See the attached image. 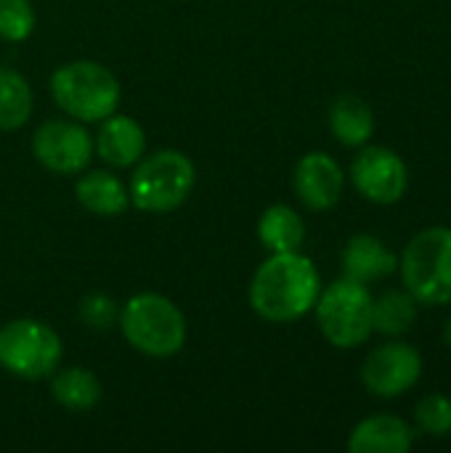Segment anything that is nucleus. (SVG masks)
Returning a JSON list of instances; mask_svg holds the SVG:
<instances>
[{"mask_svg": "<svg viewBox=\"0 0 451 453\" xmlns=\"http://www.w3.org/2000/svg\"><path fill=\"white\" fill-rule=\"evenodd\" d=\"M77 202L93 212V215H122L130 204V191L128 186L109 170H90V173H80L77 186H74Z\"/></svg>", "mask_w": 451, "mask_h": 453, "instance_id": "15", "label": "nucleus"}, {"mask_svg": "<svg viewBox=\"0 0 451 453\" xmlns=\"http://www.w3.org/2000/svg\"><path fill=\"white\" fill-rule=\"evenodd\" d=\"M417 321V300L409 292L391 289L372 303V332L385 337L407 334Z\"/></svg>", "mask_w": 451, "mask_h": 453, "instance_id": "19", "label": "nucleus"}, {"mask_svg": "<svg viewBox=\"0 0 451 453\" xmlns=\"http://www.w3.org/2000/svg\"><path fill=\"white\" fill-rule=\"evenodd\" d=\"M319 292V271L306 255L271 252L250 281V305L260 319L287 324L314 311Z\"/></svg>", "mask_w": 451, "mask_h": 453, "instance_id": "1", "label": "nucleus"}, {"mask_svg": "<svg viewBox=\"0 0 451 453\" xmlns=\"http://www.w3.org/2000/svg\"><path fill=\"white\" fill-rule=\"evenodd\" d=\"M372 303L367 284L348 276L319 292L314 311L324 340L343 350L367 342L372 334Z\"/></svg>", "mask_w": 451, "mask_h": 453, "instance_id": "6", "label": "nucleus"}, {"mask_svg": "<svg viewBox=\"0 0 451 453\" xmlns=\"http://www.w3.org/2000/svg\"><path fill=\"white\" fill-rule=\"evenodd\" d=\"M35 8L29 0H0V40L24 42L35 29Z\"/></svg>", "mask_w": 451, "mask_h": 453, "instance_id": "21", "label": "nucleus"}, {"mask_svg": "<svg viewBox=\"0 0 451 453\" xmlns=\"http://www.w3.org/2000/svg\"><path fill=\"white\" fill-rule=\"evenodd\" d=\"M423 377V358L407 342H388L372 350L362 366L364 388L377 398H399Z\"/></svg>", "mask_w": 451, "mask_h": 453, "instance_id": "10", "label": "nucleus"}, {"mask_svg": "<svg viewBox=\"0 0 451 453\" xmlns=\"http://www.w3.org/2000/svg\"><path fill=\"white\" fill-rule=\"evenodd\" d=\"M356 191L375 204H396L409 186L404 159L388 146H367L351 165Z\"/></svg>", "mask_w": 451, "mask_h": 453, "instance_id": "9", "label": "nucleus"}, {"mask_svg": "<svg viewBox=\"0 0 451 453\" xmlns=\"http://www.w3.org/2000/svg\"><path fill=\"white\" fill-rule=\"evenodd\" d=\"M401 281L420 305L451 303V228L420 231L399 260Z\"/></svg>", "mask_w": 451, "mask_h": 453, "instance_id": "5", "label": "nucleus"}, {"mask_svg": "<svg viewBox=\"0 0 451 453\" xmlns=\"http://www.w3.org/2000/svg\"><path fill=\"white\" fill-rule=\"evenodd\" d=\"M417 427L425 435L444 438L451 433V401L447 395H428L415 409Z\"/></svg>", "mask_w": 451, "mask_h": 453, "instance_id": "23", "label": "nucleus"}, {"mask_svg": "<svg viewBox=\"0 0 451 453\" xmlns=\"http://www.w3.org/2000/svg\"><path fill=\"white\" fill-rule=\"evenodd\" d=\"M56 106L77 122H101L120 106V82L98 61H69L51 74Z\"/></svg>", "mask_w": 451, "mask_h": 453, "instance_id": "3", "label": "nucleus"}, {"mask_svg": "<svg viewBox=\"0 0 451 453\" xmlns=\"http://www.w3.org/2000/svg\"><path fill=\"white\" fill-rule=\"evenodd\" d=\"M258 236L268 252H298L306 239V226L292 207L274 204L260 215Z\"/></svg>", "mask_w": 451, "mask_h": 453, "instance_id": "17", "label": "nucleus"}, {"mask_svg": "<svg viewBox=\"0 0 451 453\" xmlns=\"http://www.w3.org/2000/svg\"><path fill=\"white\" fill-rule=\"evenodd\" d=\"M415 443L412 427L391 414H377L359 422L348 438L351 453H407Z\"/></svg>", "mask_w": 451, "mask_h": 453, "instance_id": "13", "label": "nucleus"}, {"mask_svg": "<svg viewBox=\"0 0 451 453\" xmlns=\"http://www.w3.org/2000/svg\"><path fill=\"white\" fill-rule=\"evenodd\" d=\"M61 337L37 319H16L0 329V369L37 382L51 377L61 364Z\"/></svg>", "mask_w": 451, "mask_h": 453, "instance_id": "7", "label": "nucleus"}, {"mask_svg": "<svg viewBox=\"0 0 451 453\" xmlns=\"http://www.w3.org/2000/svg\"><path fill=\"white\" fill-rule=\"evenodd\" d=\"M444 342L449 345V350H451V319L447 321V326H444Z\"/></svg>", "mask_w": 451, "mask_h": 453, "instance_id": "24", "label": "nucleus"}, {"mask_svg": "<svg viewBox=\"0 0 451 453\" xmlns=\"http://www.w3.org/2000/svg\"><path fill=\"white\" fill-rule=\"evenodd\" d=\"M93 149L109 167H130L146 154V133L136 119L114 111L101 119Z\"/></svg>", "mask_w": 451, "mask_h": 453, "instance_id": "12", "label": "nucleus"}, {"mask_svg": "<svg viewBox=\"0 0 451 453\" xmlns=\"http://www.w3.org/2000/svg\"><path fill=\"white\" fill-rule=\"evenodd\" d=\"M32 154L56 175H80L93 159V138L77 119H51L35 130Z\"/></svg>", "mask_w": 451, "mask_h": 453, "instance_id": "8", "label": "nucleus"}, {"mask_svg": "<svg viewBox=\"0 0 451 453\" xmlns=\"http://www.w3.org/2000/svg\"><path fill=\"white\" fill-rule=\"evenodd\" d=\"M197 170L194 162L175 149H159L136 162L130 178V204L144 212L178 210L194 191Z\"/></svg>", "mask_w": 451, "mask_h": 453, "instance_id": "4", "label": "nucleus"}, {"mask_svg": "<svg viewBox=\"0 0 451 453\" xmlns=\"http://www.w3.org/2000/svg\"><path fill=\"white\" fill-rule=\"evenodd\" d=\"M77 316L80 321L93 329V332H106L112 329L117 321H120V305L109 297V295H101V292H93V295H85L77 305Z\"/></svg>", "mask_w": 451, "mask_h": 453, "instance_id": "22", "label": "nucleus"}, {"mask_svg": "<svg viewBox=\"0 0 451 453\" xmlns=\"http://www.w3.org/2000/svg\"><path fill=\"white\" fill-rule=\"evenodd\" d=\"M122 337L144 356L170 358L186 345V319L181 308L157 292H141L120 308Z\"/></svg>", "mask_w": 451, "mask_h": 453, "instance_id": "2", "label": "nucleus"}, {"mask_svg": "<svg viewBox=\"0 0 451 453\" xmlns=\"http://www.w3.org/2000/svg\"><path fill=\"white\" fill-rule=\"evenodd\" d=\"M399 268V257L375 236L369 234H359L354 236L346 250H343V276L369 284L377 279H388L391 273H396Z\"/></svg>", "mask_w": 451, "mask_h": 453, "instance_id": "14", "label": "nucleus"}, {"mask_svg": "<svg viewBox=\"0 0 451 453\" xmlns=\"http://www.w3.org/2000/svg\"><path fill=\"white\" fill-rule=\"evenodd\" d=\"M292 186H295L298 199L308 210L324 212V210L338 204V199L343 194V186H346V178H343L340 165L330 154L311 151L295 165Z\"/></svg>", "mask_w": 451, "mask_h": 453, "instance_id": "11", "label": "nucleus"}, {"mask_svg": "<svg viewBox=\"0 0 451 453\" xmlns=\"http://www.w3.org/2000/svg\"><path fill=\"white\" fill-rule=\"evenodd\" d=\"M51 393L56 403L66 411H90L101 401V382L93 372L82 366H69L61 372H53Z\"/></svg>", "mask_w": 451, "mask_h": 453, "instance_id": "18", "label": "nucleus"}, {"mask_svg": "<svg viewBox=\"0 0 451 453\" xmlns=\"http://www.w3.org/2000/svg\"><path fill=\"white\" fill-rule=\"evenodd\" d=\"M330 130L343 146H351V149L364 146L375 133L372 106L354 93L340 96L330 109Z\"/></svg>", "mask_w": 451, "mask_h": 453, "instance_id": "16", "label": "nucleus"}, {"mask_svg": "<svg viewBox=\"0 0 451 453\" xmlns=\"http://www.w3.org/2000/svg\"><path fill=\"white\" fill-rule=\"evenodd\" d=\"M32 114V88L11 66H0V130H19Z\"/></svg>", "mask_w": 451, "mask_h": 453, "instance_id": "20", "label": "nucleus"}]
</instances>
